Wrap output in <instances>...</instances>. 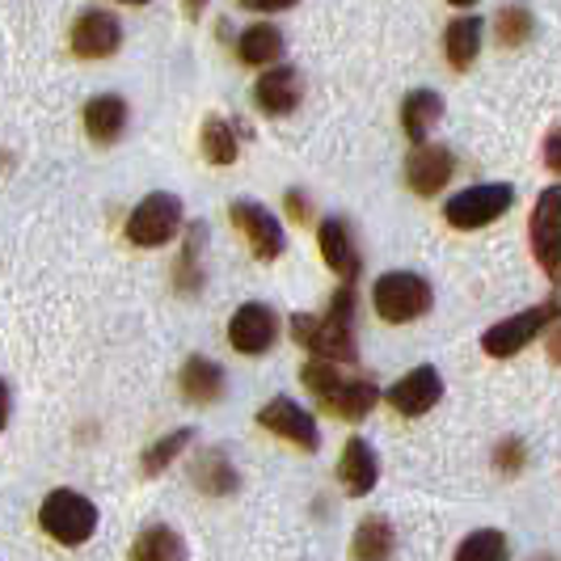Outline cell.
I'll list each match as a JSON object with an SVG mask.
<instances>
[{"label":"cell","instance_id":"obj_1","mask_svg":"<svg viewBox=\"0 0 561 561\" xmlns=\"http://www.w3.org/2000/svg\"><path fill=\"white\" fill-rule=\"evenodd\" d=\"M291 337L300 346H309L317 355V364H351L359 351H355V287L342 283L325 312H300L291 317Z\"/></svg>","mask_w":561,"mask_h":561},{"label":"cell","instance_id":"obj_2","mask_svg":"<svg viewBox=\"0 0 561 561\" xmlns=\"http://www.w3.org/2000/svg\"><path fill=\"white\" fill-rule=\"evenodd\" d=\"M305 385H309V393H317L330 405V414H337V419L346 422L367 419L371 405L380 401L376 380H367V376H342L334 364H309L305 367Z\"/></svg>","mask_w":561,"mask_h":561},{"label":"cell","instance_id":"obj_3","mask_svg":"<svg viewBox=\"0 0 561 561\" xmlns=\"http://www.w3.org/2000/svg\"><path fill=\"white\" fill-rule=\"evenodd\" d=\"M38 524L47 536H56L59 545L77 549L98 533V506L77 490H51L38 506Z\"/></svg>","mask_w":561,"mask_h":561},{"label":"cell","instance_id":"obj_4","mask_svg":"<svg viewBox=\"0 0 561 561\" xmlns=\"http://www.w3.org/2000/svg\"><path fill=\"white\" fill-rule=\"evenodd\" d=\"M561 321V300H545V305H533L528 312H515V317H506L499 325H490L485 334H481V351L485 355H494V359H511V355H519L533 337H540L549 325H558Z\"/></svg>","mask_w":561,"mask_h":561},{"label":"cell","instance_id":"obj_5","mask_svg":"<svg viewBox=\"0 0 561 561\" xmlns=\"http://www.w3.org/2000/svg\"><path fill=\"white\" fill-rule=\"evenodd\" d=\"M371 305L385 321L405 325V321H419L422 312L431 309V283L414 275V271H393V275H380L371 287Z\"/></svg>","mask_w":561,"mask_h":561},{"label":"cell","instance_id":"obj_6","mask_svg":"<svg viewBox=\"0 0 561 561\" xmlns=\"http://www.w3.org/2000/svg\"><path fill=\"white\" fill-rule=\"evenodd\" d=\"M511 203H515V186L485 182V186H469V191H460L456 198H448L444 203V220L451 228H485L494 225L499 216H506Z\"/></svg>","mask_w":561,"mask_h":561},{"label":"cell","instance_id":"obj_7","mask_svg":"<svg viewBox=\"0 0 561 561\" xmlns=\"http://www.w3.org/2000/svg\"><path fill=\"white\" fill-rule=\"evenodd\" d=\"M178 228H182V198L169 195V191H157L131 211L127 237L140 250H157V245H169L178 237Z\"/></svg>","mask_w":561,"mask_h":561},{"label":"cell","instance_id":"obj_8","mask_svg":"<svg viewBox=\"0 0 561 561\" xmlns=\"http://www.w3.org/2000/svg\"><path fill=\"white\" fill-rule=\"evenodd\" d=\"M528 237H533V253L536 262L545 266V275L553 283H561V186L540 191V198H536L533 207Z\"/></svg>","mask_w":561,"mask_h":561},{"label":"cell","instance_id":"obj_9","mask_svg":"<svg viewBox=\"0 0 561 561\" xmlns=\"http://www.w3.org/2000/svg\"><path fill=\"white\" fill-rule=\"evenodd\" d=\"M232 225L245 232L253 257L262 262H275L283 250H287V237H283V225L262 207V203H250V198H237L232 203Z\"/></svg>","mask_w":561,"mask_h":561},{"label":"cell","instance_id":"obj_10","mask_svg":"<svg viewBox=\"0 0 561 561\" xmlns=\"http://www.w3.org/2000/svg\"><path fill=\"white\" fill-rule=\"evenodd\" d=\"M257 422H262L266 431H275L279 439L296 444V448H305V451H317V448H321V435H317V419H312L305 405H296L291 397H275V401H266V405L257 410Z\"/></svg>","mask_w":561,"mask_h":561},{"label":"cell","instance_id":"obj_11","mask_svg":"<svg viewBox=\"0 0 561 561\" xmlns=\"http://www.w3.org/2000/svg\"><path fill=\"white\" fill-rule=\"evenodd\" d=\"M123 47V22L111 9H84L72 22V51L81 59H106Z\"/></svg>","mask_w":561,"mask_h":561},{"label":"cell","instance_id":"obj_12","mask_svg":"<svg viewBox=\"0 0 561 561\" xmlns=\"http://www.w3.org/2000/svg\"><path fill=\"white\" fill-rule=\"evenodd\" d=\"M279 337V317L271 305H241L228 321V342L241 355H266Z\"/></svg>","mask_w":561,"mask_h":561},{"label":"cell","instance_id":"obj_13","mask_svg":"<svg viewBox=\"0 0 561 561\" xmlns=\"http://www.w3.org/2000/svg\"><path fill=\"white\" fill-rule=\"evenodd\" d=\"M451 169H456V157H451V148L444 144H419L414 152H410V161H405V182H410V191L414 195H439L444 186H448Z\"/></svg>","mask_w":561,"mask_h":561},{"label":"cell","instance_id":"obj_14","mask_svg":"<svg viewBox=\"0 0 561 561\" xmlns=\"http://www.w3.org/2000/svg\"><path fill=\"white\" fill-rule=\"evenodd\" d=\"M439 397H444L439 371L435 367H414L405 380H397L393 389H389V405H393L397 414H405V419H419L431 405H439Z\"/></svg>","mask_w":561,"mask_h":561},{"label":"cell","instance_id":"obj_15","mask_svg":"<svg viewBox=\"0 0 561 561\" xmlns=\"http://www.w3.org/2000/svg\"><path fill=\"white\" fill-rule=\"evenodd\" d=\"M305 98V81L296 68H266L253 84V102L266 114H291Z\"/></svg>","mask_w":561,"mask_h":561},{"label":"cell","instance_id":"obj_16","mask_svg":"<svg viewBox=\"0 0 561 561\" xmlns=\"http://www.w3.org/2000/svg\"><path fill=\"white\" fill-rule=\"evenodd\" d=\"M337 478L346 485V494H355V499H364L376 490V481H380V460H376V451L367 439H346V448H342V460H337Z\"/></svg>","mask_w":561,"mask_h":561},{"label":"cell","instance_id":"obj_17","mask_svg":"<svg viewBox=\"0 0 561 561\" xmlns=\"http://www.w3.org/2000/svg\"><path fill=\"white\" fill-rule=\"evenodd\" d=\"M317 245H321V257L330 262V271H337L342 279H355L364 271V257H359V245H355L346 220H337V216L325 220L321 232H317Z\"/></svg>","mask_w":561,"mask_h":561},{"label":"cell","instance_id":"obj_18","mask_svg":"<svg viewBox=\"0 0 561 561\" xmlns=\"http://www.w3.org/2000/svg\"><path fill=\"white\" fill-rule=\"evenodd\" d=\"M439 118H444V98L435 89L405 93V102H401V127H405V136L414 144H426V136L435 131Z\"/></svg>","mask_w":561,"mask_h":561},{"label":"cell","instance_id":"obj_19","mask_svg":"<svg viewBox=\"0 0 561 561\" xmlns=\"http://www.w3.org/2000/svg\"><path fill=\"white\" fill-rule=\"evenodd\" d=\"M127 127V102L118 93H98L89 106H84V131L98 144H114Z\"/></svg>","mask_w":561,"mask_h":561},{"label":"cell","instance_id":"obj_20","mask_svg":"<svg viewBox=\"0 0 561 561\" xmlns=\"http://www.w3.org/2000/svg\"><path fill=\"white\" fill-rule=\"evenodd\" d=\"M182 393L198 401V405H211L225 397V367L211 364L207 355H191L182 367Z\"/></svg>","mask_w":561,"mask_h":561},{"label":"cell","instance_id":"obj_21","mask_svg":"<svg viewBox=\"0 0 561 561\" xmlns=\"http://www.w3.org/2000/svg\"><path fill=\"white\" fill-rule=\"evenodd\" d=\"M131 561H191V553H186V540L169 524H148L131 545Z\"/></svg>","mask_w":561,"mask_h":561},{"label":"cell","instance_id":"obj_22","mask_svg":"<svg viewBox=\"0 0 561 561\" xmlns=\"http://www.w3.org/2000/svg\"><path fill=\"white\" fill-rule=\"evenodd\" d=\"M393 524L385 515H367L351 536V558L355 561H389L393 558Z\"/></svg>","mask_w":561,"mask_h":561},{"label":"cell","instance_id":"obj_23","mask_svg":"<svg viewBox=\"0 0 561 561\" xmlns=\"http://www.w3.org/2000/svg\"><path fill=\"white\" fill-rule=\"evenodd\" d=\"M481 34H485V22H481L478 13H469V18H456L444 34V51H448V64L451 68H469L481 51Z\"/></svg>","mask_w":561,"mask_h":561},{"label":"cell","instance_id":"obj_24","mask_svg":"<svg viewBox=\"0 0 561 561\" xmlns=\"http://www.w3.org/2000/svg\"><path fill=\"white\" fill-rule=\"evenodd\" d=\"M283 30L279 26H266V22H257V26L241 30V38H237V56L245 59L250 68H262V64H275L283 59Z\"/></svg>","mask_w":561,"mask_h":561},{"label":"cell","instance_id":"obj_25","mask_svg":"<svg viewBox=\"0 0 561 561\" xmlns=\"http://www.w3.org/2000/svg\"><path fill=\"white\" fill-rule=\"evenodd\" d=\"M195 485L207 494H232L241 481H237V469L225 451H203L195 465Z\"/></svg>","mask_w":561,"mask_h":561},{"label":"cell","instance_id":"obj_26","mask_svg":"<svg viewBox=\"0 0 561 561\" xmlns=\"http://www.w3.org/2000/svg\"><path fill=\"white\" fill-rule=\"evenodd\" d=\"M203 157L211 165H232L237 161V131H232V123L225 114H211L203 123Z\"/></svg>","mask_w":561,"mask_h":561},{"label":"cell","instance_id":"obj_27","mask_svg":"<svg viewBox=\"0 0 561 561\" xmlns=\"http://www.w3.org/2000/svg\"><path fill=\"white\" fill-rule=\"evenodd\" d=\"M456 561H511V545L499 528H478L460 540Z\"/></svg>","mask_w":561,"mask_h":561},{"label":"cell","instance_id":"obj_28","mask_svg":"<svg viewBox=\"0 0 561 561\" xmlns=\"http://www.w3.org/2000/svg\"><path fill=\"white\" fill-rule=\"evenodd\" d=\"M191 439H195L191 431H173V435H165V439H157L152 448L144 451V473H148V478L165 473L169 465L178 460V451H186V444H191Z\"/></svg>","mask_w":561,"mask_h":561},{"label":"cell","instance_id":"obj_29","mask_svg":"<svg viewBox=\"0 0 561 561\" xmlns=\"http://www.w3.org/2000/svg\"><path fill=\"white\" fill-rule=\"evenodd\" d=\"M494 34H499L503 47H519V43L533 34V13L519 9V4H506V9L494 13Z\"/></svg>","mask_w":561,"mask_h":561},{"label":"cell","instance_id":"obj_30","mask_svg":"<svg viewBox=\"0 0 561 561\" xmlns=\"http://www.w3.org/2000/svg\"><path fill=\"white\" fill-rule=\"evenodd\" d=\"M524 460H528V451H524V444L511 435V439H503L499 444V451H494V465L503 469V473H519L524 469Z\"/></svg>","mask_w":561,"mask_h":561},{"label":"cell","instance_id":"obj_31","mask_svg":"<svg viewBox=\"0 0 561 561\" xmlns=\"http://www.w3.org/2000/svg\"><path fill=\"white\" fill-rule=\"evenodd\" d=\"M545 165L561 173V127H553L549 136H545Z\"/></svg>","mask_w":561,"mask_h":561},{"label":"cell","instance_id":"obj_32","mask_svg":"<svg viewBox=\"0 0 561 561\" xmlns=\"http://www.w3.org/2000/svg\"><path fill=\"white\" fill-rule=\"evenodd\" d=\"M287 211H296V220H305V216H309V207H305V195H291V191H287Z\"/></svg>","mask_w":561,"mask_h":561},{"label":"cell","instance_id":"obj_33","mask_svg":"<svg viewBox=\"0 0 561 561\" xmlns=\"http://www.w3.org/2000/svg\"><path fill=\"white\" fill-rule=\"evenodd\" d=\"M549 359L561 364V325H553V334H549Z\"/></svg>","mask_w":561,"mask_h":561},{"label":"cell","instance_id":"obj_34","mask_svg":"<svg viewBox=\"0 0 561 561\" xmlns=\"http://www.w3.org/2000/svg\"><path fill=\"white\" fill-rule=\"evenodd\" d=\"M4 422H9V385L0 380V431H4Z\"/></svg>","mask_w":561,"mask_h":561},{"label":"cell","instance_id":"obj_35","mask_svg":"<svg viewBox=\"0 0 561 561\" xmlns=\"http://www.w3.org/2000/svg\"><path fill=\"white\" fill-rule=\"evenodd\" d=\"M533 561H553V558H533Z\"/></svg>","mask_w":561,"mask_h":561}]
</instances>
